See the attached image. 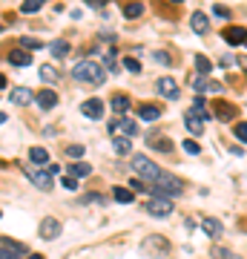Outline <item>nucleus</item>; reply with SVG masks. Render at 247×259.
<instances>
[{"instance_id": "nucleus-10", "label": "nucleus", "mask_w": 247, "mask_h": 259, "mask_svg": "<svg viewBox=\"0 0 247 259\" xmlns=\"http://www.w3.org/2000/svg\"><path fill=\"white\" fill-rule=\"evenodd\" d=\"M144 251H147V254H155V257H164L170 248H167L164 236H149V239L144 242Z\"/></svg>"}, {"instance_id": "nucleus-25", "label": "nucleus", "mask_w": 247, "mask_h": 259, "mask_svg": "<svg viewBox=\"0 0 247 259\" xmlns=\"http://www.w3.org/2000/svg\"><path fill=\"white\" fill-rule=\"evenodd\" d=\"M29 161H32V164H46V161H49V153H46L43 147H32V150H29Z\"/></svg>"}, {"instance_id": "nucleus-29", "label": "nucleus", "mask_w": 247, "mask_h": 259, "mask_svg": "<svg viewBox=\"0 0 247 259\" xmlns=\"http://www.w3.org/2000/svg\"><path fill=\"white\" fill-rule=\"evenodd\" d=\"M149 58H152L155 64H161V67H170V64H173V58H170V52H164V49H155V52H152V55H149Z\"/></svg>"}, {"instance_id": "nucleus-23", "label": "nucleus", "mask_w": 247, "mask_h": 259, "mask_svg": "<svg viewBox=\"0 0 247 259\" xmlns=\"http://www.w3.org/2000/svg\"><path fill=\"white\" fill-rule=\"evenodd\" d=\"M109 107H112L115 112H127V110H130V98H127L124 92H118V95H112V101H109Z\"/></svg>"}, {"instance_id": "nucleus-34", "label": "nucleus", "mask_w": 247, "mask_h": 259, "mask_svg": "<svg viewBox=\"0 0 247 259\" xmlns=\"http://www.w3.org/2000/svg\"><path fill=\"white\" fill-rule=\"evenodd\" d=\"M233 133H236V138H239L242 144H247V121H242V124H236V130H233Z\"/></svg>"}, {"instance_id": "nucleus-27", "label": "nucleus", "mask_w": 247, "mask_h": 259, "mask_svg": "<svg viewBox=\"0 0 247 259\" xmlns=\"http://www.w3.org/2000/svg\"><path fill=\"white\" fill-rule=\"evenodd\" d=\"M210 69H213L210 58H204V55H196V72H198V75H207Z\"/></svg>"}, {"instance_id": "nucleus-43", "label": "nucleus", "mask_w": 247, "mask_h": 259, "mask_svg": "<svg viewBox=\"0 0 247 259\" xmlns=\"http://www.w3.org/2000/svg\"><path fill=\"white\" fill-rule=\"evenodd\" d=\"M86 3H89L92 9H104V6H106V0H86Z\"/></svg>"}, {"instance_id": "nucleus-14", "label": "nucleus", "mask_w": 247, "mask_h": 259, "mask_svg": "<svg viewBox=\"0 0 247 259\" xmlns=\"http://www.w3.org/2000/svg\"><path fill=\"white\" fill-rule=\"evenodd\" d=\"M35 101H37L40 110H55V107H58V92H52V89H40Z\"/></svg>"}, {"instance_id": "nucleus-5", "label": "nucleus", "mask_w": 247, "mask_h": 259, "mask_svg": "<svg viewBox=\"0 0 247 259\" xmlns=\"http://www.w3.org/2000/svg\"><path fill=\"white\" fill-rule=\"evenodd\" d=\"M155 92H158L161 98L176 101V98H178V84H176L173 78H158V81H155Z\"/></svg>"}, {"instance_id": "nucleus-42", "label": "nucleus", "mask_w": 247, "mask_h": 259, "mask_svg": "<svg viewBox=\"0 0 247 259\" xmlns=\"http://www.w3.org/2000/svg\"><path fill=\"white\" fill-rule=\"evenodd\" d=\"M83 202H89V205H101L104 199H101L98 193H89V196H83Z\"/></svg>"}, {"instance_id": "nucleus-11", "label": "nucleus", "mask_w": 247, "mask_h": 259, "mask_svg": "<svg viewBox=\"0 0 247 259\" xmlns=\"http://www.w3.org/2000/svg\"><path fill=\"white\" fill-rule=\"evenodd\" d=\"M184 124H187V130H190L193 136H201V133H204V118L198 115L196 110H190V112L184 115Z\"/></svg>"}, {"instance_id": "nucleus-40", "label": "nucleus", "mask_w": 247, "mask_h": 259, "mask_svg": "<svg viewBox=\"0 0 247 259\" xmlns=\"http://www.w3.org/2000/svg\"><path fill=\"white\" fill-rule=\"evenodd\" d=\"M184 150H187L190 155H198V153H201V147H198L196 141H184Z\"/></svg>"}, {"instance_id": "nucleus-2", "label": "nucleus", "mask_w": 247, "mask_h": 259, "mask_svg": "<svg viewBox=\"0 0 247 259\" xmlns=\"http://www.w3.org/2000/svg\"><path fill=\"white\" fill-rule=\"evenodd\" d=\"M147 190L152 196H164V199H176L178 193L184 190L181 179H176V176H161V179H155V182H149Z\"/></svg>"}, {"instance_id": "nucleus-31", "label": "nucleus", "mask_w": 247, "mask_h": 259, "mask_svg": "<svg viewBox=\"0 0 247 259\" xmlns=\"http://www.w3.org/2000/svg\"><path fill=\"white\" fill-rule=\"evenodd\" d=\"M124 15L130 17V20H135V17H141V15H144V6H141V3H130V6L124 9Z\"/></svg>"}, {"instance_id": "nucleus-4", "label": "nucleus", "mask_w": 247, "mask_h": 259, "mask_svg": "<svg viewBox=\"0 0 247 259\" xmlns=\"http://www.w3.org/2000/svg\"><path fill=\"white\" fill-rule=\"evenodd\" d=\"M147 213H149V216H158V219L170 216V213H173V199H164V196L149 199V202H147Z\"/></svg>"}, {"instance_id": "nucleus-6", "label": "nucleus", "mask_w": 247, "mask_h": 259, "mask_svg": "<svg viewBox=\"0 0 247 259\" xmlns=\"http://www.w3.org/2000/svg\"><path fill=\"white\" fill-rule=\"evenodd\" d=\"M23 254H26V248L20 242L3 239V245H0V259H20Z\"/></svg>"}, {"instance_id": "nucleus-39", "label": "nucleus", "mask_w": 247, "mask_h": 259, "mask_svg": "<svg viewBox=\"0 0 247 259\" xmlns=\"http://www.w3.org/2000/svg\"><path fill=\"white\" fill-rule=\"evenodd\" d=\"M124 67L130 69V72H135V75H138V72H141V64H138V61H135V58H127V61H124Z\"/></svg>"}, {"instance_id": "nucleus-13", "label": "nucleus", "mask_w": 247, "mask_h": 259, "mask_svg": "<svg viewBox=\"0 0 247 259\" xmlns=\"http://www.w3.org/2000/svg\"><path fill=\"white\" fill-rule=\"evenodd\" d=\"M193 92H198V95H201V92H221V84H213V81H207V78H204V75H198V78H193Z\"/></svg>"}, {"instance_id": "nucleus-21", "label": "nucleus", "mask_w": 247, "mask_h": 259, "mask_svg": "<svg viewBox=\"0 0 247 259\" xmlns=\"http://www.w3.org/2000/svg\"><path fill=\"white\" fill-rule=\"evenodd\" d=\"M112 150H115L118 155L132 153V141H130V136H118V138H112Z\"/></svg>"}, {"instance_id": "nucleus-24", "label": "nucleus", "mask_w": 247, "mask_h": 259, "mask_svg": "<svg viewBox=\"0 0 247 259\" xmlns=\"http://www.w3.org/2000/svg\"><path fill=\"white\" fill-rule=\"evenodd\" d=\"M9 61H12L15 67H26L32 58H29V52L26 49H15V52H9Z\"/></svg>"}, {"instance_id": "nucleus-30", "label": "nucleus", "mask_w": 247, "mask_h": 259, "mask_svg": "<svg viewBox=\"0 0 247 259\" xmlns=\"http://www.w3.org/2000/svg\"><path fill=\"white\" fill-rule=\"evenodd\" d=\"M112 196H115V202H121V205H130L132 202V193L127 187H115L112 190Z\"/></svg>"}, {"instance_id": "nucleus-1", "label": "nucleus", "mask_w": 247, "mask_h": 259, "mask_svg": "<svg viewBox=\"0 0 247 259\" xmlns=\"http://www.w3.org/2000/svg\"><path fill=\"white\" fill-rule=\"evenodd\" d=\"M72 78L81 81V84H89V86H101L104 84V67L98 61H81L72 69Z\"/></svg>"}, {"instance_id": "nucleus-20", "label": "nucleus", "mask_w": 247, "mask_h": 259, "mask_svg": "<svg viewBox=\"0 0 247 259\" xmlns=\"http://www.w3.org/2000/svg\"><path fill=\"white\" fill-rule=\"evenodd\" d=\"M201 227H204V233H207V236H213V239H218V236L224 233L221 222H215V219H201Z\"/></svg>"}, {"instance_id": "nucleus-3", "label": "nucleus", "mask_w": 247, "mask_h": 259, "mask_svg": "<svg viewBox=\"0 0 247 259\" xmlns=\"http://www.w3.org/2000/svg\"><path fill=\"white\" fill-rule=\"evenodd\" d=\"M132 170L138 173L141 179H147V185L164 176V173H161V167H158L155 161H149L147 155H141V153H138V155H132Z\"/></svg>"}, {"instance_id": "nucleus-19", "label": "nucleus", "mask_w": 247, "mask_h": 259, "mask_svg": "<svg viewBox=\"0 0 247 259\" xmlns=\"http://www.w3.org/2000/svg\"><path fill=\"white\" fill-rule=\"evenodd\" d=\"M147 144L149 147H155V150H161V153H173V141L164 138V136H149Z\"/></svg>"}, {"instance_id": "nucleus-32", "label": "nucleus", "mask_w": 247, "mask_h": 259, "mask_svg": "<svg viewBox=\"0 0 247 259\" xmlns=\"http://www.w3.org/2000/svg\"><path fill=\"white\" fill-rule=\"evenodd\" d=\"M49 49H52V55H55V58H64L66 52H69V43H64V40H55Z\"/></svg>"}, {"instance_id": "nucleus-18", "label": "nucleus", "mask_w": 247, "mask_h": 259, "mask_svg": "<svg viewBox=\"0 0 247 259\" xmlns=\"http://www.w3.org/2000/svg\"><path fill=\"white\" fill-rule=\"evenodd\" d=\"M138 115L144 121H155V118H161V107L158 104H144V107H138Z\"/></svg>"}, {"instance_id": "nucleus-22", "label": "nucleus", "mask_w": 247, "mask_h": 259, "mask_svg": "<svg viewBox=\"0 0 247 259\" xmlns=\"http://www.w3.org/2000/svg\"><path fill=\"white\" fill-rule=\"evenodd\" d=\"M233 115H236V107L227 101H221V104H215V118H221V121H230Z\"/></svg>"}, {"instance_id": "nucleus-35", "label": "nucleus", "mask_w": 247, "mask_h": 259, "mask_svg": "<svg viewBox=\"0 0 247 259\" xmlns=\"http://www.w3.org/2000/svg\"><path fill=\"white\" fill-rule=\"evenodd\" d=\"M213 257L215 259H242V257H236V254H230V251H224V248H213Z\"/></svg>"}, {"instance_id": "nucleus-12", "label": "nucleus", "mask_w": 247, "mask_h": 259, "mask_svg": "<svg viewBox=\"0 0 247 259\" xmlns=\"http://www.w3.org/2000/svg\"><path fill=\"white\" fill-rule=\"evenodd\" d=\"M40 236H43V239H58V236H61V222H58V219H43V222H40Z\"/></svg>"}, {"instance_id": "nucleus-46", "label": "nucleus", "mask_w": 247, "mask_h": 259, "mask_svg": "<svg viewBox=\"0 0 247 259\" xmlns=\"http://www.w3.org/2000/svg\"><path fill=\"white\" fill-rule=\"evenodd\" d=\"M173 3H181V0H173Z\"/></svg>"}, {"instance_id": "nucleus-7", "label": "nucleus", "mask_w": 247, "mask_h": 259, "mask_svg": "<svg viewBox=\"0 0 247 259\" xmlns=\"http://www.w3.org/2000/svg\"><path fill=\"white\" fill-rule=\"evenodd\" d=\"M37 95H35L32 89H26V86H17V89H12L9 92V101L15 104V107H26V104H32Z\"/></svg>"}, {"instance_id": "nucleus-16", "label": "nucleus", "mask_w": 247, "mask_h": 259, "mask_svg": "<svg viewBox=\"0 0 247 259\" xmlns=\"http://www.w3.org/2000/svg\"><path fill=\"white\" fill-rule=\"evenodd\" d=\"M32 185L35 187H40V190H52V173L49 170H32Z\"/></svg>"}, {"instance_id": "nucleus-17", "label": "nucleus", "mask_w": 247, "mask_h": 259, "mask_svg": "<svg viewBox=\"0 0 247 259\" xmlns=\"http://www.w3.org/2000/svg\"><path fill=\"white\" fill-rule=\"evenodd\" d=\"M190 26H193V32H196V35H207V29H210V20H207V15H204V12H193V17H190Z\"/></svg>"}, {"instance_id": "nucleus-33", "label": "nucleus", "mask_w": 247, "mask_h": 259, "mask_svg": "<svg viewBox=\"0 0 247 259\" xmlns=\"http://www.w3.org/2000/svg\"><path fill=\"white\" fill-rule=\"evenodd\" d=\"M40 6H43V0H23V12H26V15H32V12H37Z\"/></svg>"}, {"instance_id": "nucleus-9", "label": "nucleus", "mask_w": 247, "mask_h": 259, "mask_svg": "<svg viewBox=\"0 0 247 259\" xmlns=\"http://www.w3.org/2000/svg\"><path fill=\"white\" fill-rule=\"evenodd\" d=\"M221 37L230 43V46H239V43H247V32L242 29V26H227L224 32H221Z\"/></svg>"}, {"instance_id": "nucleus-28", "label": "nucleus", "mask_w": 247, "mask_h": 259, "mask_svg": "<svg viewBox=\"0 0 247 259\" xmlns=\"http://www.w3.org/2000/svg\"><path fill=\"white\" fill-rule=\"evenodd\" d=\"M69 173H72V176H75V179H86V176H89V173H92V167H89V164H72V167H69Z\"/></svg>"}, {"instance_id": "nucleus-8", "label": "nucleus", "mask_w": 247, "mask_h": 259, "mask_svg": "<svg viewBox=\"0 0 247 259\" xmlns=\"http://www.w3.org/2000/svg\"><path fill=\"white\" fill-rule=\"evenodd\" d=\"M81 112L86 115V118H92V121L104 118V101H98V98H89V101L81 104Z\"/></svg>"}, {"instance_id": "nucleus-37", "label": "nucleus", "mask_w": 247, "mask_h": 259, "mask_svg": "<svg viewBox=\"0 0 247 259\" xmlns=\"http://www.w3.org/2000/svg\"><path fill=\"white\" fill-rule=\"evenodd\" d=\"M213 15H215V17H221V20H227V17H230V9H227V6H218V3H215V6H213Z\"/></svg>"}, {"instance_id": "nucleus-45", "label": "nucleus", "mask_w": 247, "mask_h": 259, "mask_svg": "<svg viewBox=\"0 0 247 259\" xmlns=\"http://www.w3.org/2000/svg\"><path fill=\"white\" fill-rule=\"evenodd\" d=\"M29 259H43V257H40V254H32V257H29Z\"/></svg>"}, {"instance_id": "nucleus-38", "label": "nucleus", "mask_w": 247, "mask_h": 259, "mask_svg": "<svg viewBox=\"0 0 247 259\" xmlns=\"http://www.w3.org/2000/svg\"><path fill=\"white\" fill-rule=\"evenodd\" d=\"M83 153H86V150H83V147H78V144H72V147L66 150V155H69V158H81Z\"/></svg>"}, {"instance_id": "nucleus-26", "label": "nucleus", "mask_w": 247, "mask_h": 259, "mask_svg": "<svg viewBox=\"0 0 247 259\" xmlns=\"http://www.w3.org/2000/svg\"><path fill=\"white\" fill-rule=\"evenodd\" d=\"M40 81H43V84H55V81H58V69L49 67V64H43V67H40Z\"/></svg>"}, {"instance_id": "nucleus-36", "label": "nucleus", "mask_w": 247, "mask_h": 259, "mask_svg": "<svg viewBox=\"0 0 247 259\" xmlns=\"http://www.w3.org/2000/svg\"><path fill=\"white\" fill-rule=\"evenodd\" d=\"M20 43H23V49H40V46H43V43H40L37 37H23Z\"/></svg>"}, {"instance_id": "nucleus-41", "label": "nucleus", "mask_w": 247, "mask_h": 259, "mask_svg": "<svg viewBox=\"0 0 247 259\" xmlns=\"http://www.w3.org/2000/svg\"><path fill=\"white\" fill-rule=\"evenodd\" d=\"M64 187L66 190H75V187H78V179H75L72 173H69V176H64Z\"/></svg>"}, {"instance_id": "nucleus-44", "label": "nucleus", "mask_w": 247, "mask_h": 259, "mask_svg": "<svg viewBox=\"0 0 247 259\" xmlns=\"http://www.w3.org/2000/svg\"><path fill=\"white\" fill-rule=\"evenodd\" d=\"M239 64H242V67H245V69H247V58H242V61H239Z\"/></svg>"}, {"instance_id": "nucleus-15", "label": "nucleus", "mask_w": 247, "mask_h": 259, "mask_svg": "<svg viewBox=\"0 0 247 259\" xmlns=\"http://www.w3.org/2000/svg\"><path fill=\"white\" fill-rule=\"evenodd\" d=\"M109 127H112L115 133H121V136H130V138L135 136V133H138V124H135V121H132V118H121V121H112Z\"/></svg>"}]
</instances>
